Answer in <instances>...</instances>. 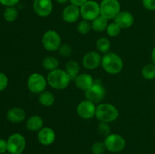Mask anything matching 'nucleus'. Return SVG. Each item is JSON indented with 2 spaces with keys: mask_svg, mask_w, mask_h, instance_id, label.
I'll list each match as a JSON object with an SVG mask.
<instances>
[{
  "mask_svg": "<svg viewBox=\"0 0 155 154\" xmlns=\"http://www.w3.org/2000/svg\"><path fill=\"white\" fill-rule=\"evenodd\" d=\"M101 66L106 72L111 75L120 73L124 68V61L120 56L114 52H107L102 56Z\"/></svg>",
  "mask_w": 155,
  "mask_h": 154,
  "instance_id": "f257e3e1",
  "label": "nucleus"
},
{
  "mask_svg": "<svg viewBox=\"0 0 155 154\" xmlns=\"http://www.w3.org/2000/svg\"><path fill=\"white\" fill-rule=\"evenodd\" d=\"M46 79L48 84L51 88L57 90L65 89L72 81L66 71L60 69L50 71L47 75Z\"/></svg>",
  "mask_w": 155,
  "mask_h": 154,
  "instance_id": "f03ea898",
  "label": "nucleus"
},
{
  "mask_svg": "<svg viewBox=\"0 0 155 154\" xmlns=\"http://www.w3.org/2000/svg\"><path fill=\"white\" fill-rule=\"evenodd\" d=\"M95 117L100 122H114L119 117V111L114 105L108 103H102L96 107Z\"/></svg>",
  "mask_w": 155,
  "mask_h": 154,
  "instance_id": "7ed1b4c3",
  "label": "nucleus"
},
{
  "mask_svg": "<svg viewBox=\"0 0 155 154\" xmlns=\"http://www.w3.org/2000/svg\"><path fill=\"white\" fill-rule=\"evenodd\" d=\"M42 44L46 51H58L61 45V38L58 32L52 30H48L42 36Z\"/></svg>",
  "mask_w": 155,
  "mask_h": 154,
  "instance_id": "20e7f679",
  "label": "nucleus"
},
{
  "mask_svg": "<svg viewBox=\"0 0 155 154\" xmlns=\"http://www.w3.org/2000/svg\"><path fill=\"white\" fill-rule=\"evenodd\" d=\"M100 12L107 20H114L120 12V4L118 0H102L100 4Z\"/></svg>",
  "mask_w": 155,
  "mask_h": 154,
  "instance_id": "39448f33",
  "label": "nucleus"
},
{
  "mask_svg": "<svg viewBox=\"0 0 155 154\" xmlns=\"http://www.w3.org/2000/svg\"><path fill=\"white\" fill-rule=\"evenodd\" d=\"M80 9V16L88 21H92L101 15L100 4L94 0H88L83 5Z\"/></svg>",
  "mask_w": 155,
  "mask_h": 154,
  "instance_id": "423d86ee",
  "label": "nucleus"
},
{
  "mask_svg": "<svg viewBox=\"0 0 155 154\" xmlns=\"http://www.w3.org/2000/svg\"><path fill=\"white\" fill-rule=\"evenodd\" d=\"M86 100L92 101L95 104H98L104 98L106 95V89L100 80H95L92 87L85 91Z\"/></svg>",
  "mask_w": 155,
  "mask_h": 154,
  "instance_id": "0eeeda50",
  "label": "nucleus"
},
{
  "mask_svg": "<svg viewBox=\"0 0 155 154\" xmlns=\"http://www.w3.org/2000/svg\"><path fill=\"white\" fill-rule=\"evenodd\" d=\"M47 79L45 78L42 74H39L36 72L33 73L29 76L27 79V88L33 94H40L45 91L46 88Z\"/></svg>",
  "mask_w": 155,
  "mask_h": 154,
  "instance_id": "6e6552de",
  "label": "nucleus"
},
{
  "mask_svg": "<svg viewBox=\"0 0 155 154\" xmlns=\"http://www.w3.org/2000/svg\"><path fill=\"white\" fill-rule=\"evenodd\" d=\"M8 152L12 154H21L26 147L25 137L19 133L9 136L7 140Z\"/></svg>",
  "mask_w": 155,
  "mask_h": 154,
  "instance_id": "1a4fd4ad",
  "label": "nucleus"
},
{
  "mask_svg": "<svg viewBox=\"0 0 155 154\" xmlns=\"http://www.w3.org/2000/svg\"><path fill=\"white\" fill-rule=\"evenodd\" d=\"M106 149L109 152H120L124 149L126 146V140L118 134H110L105 137L104 140Z\"/></svg>",
  "mask_w": 155,
  "mask_h": 154,
  "instance_id": "9d476101",
  "label": "nucleus"
},
{
  "mask_svg": "<svg viewBox=\"0 0 155 154\" xmlns=\"http://www.w3.org/2000/svg\"><path fill=\"white\" fill-rule=\"evenodd\" d=\"M96 106L95 103L85 100L81 101L77 107V113L83 119H90L95 116Z\"/></svg>",
  "mask_w": 155,
  "mask_h": 154,
  "instance_id": "9b49d317",
  "label": "nucleus"
},
{
  "mask_svg": "<svg viewBox=\"0 0 155 154\" xmlns=\"http://www.w3.org/2000/svg\"><path fill=\"white\" fill-rule=\"evenodd\" d=\"M33 8L38 16L45 18L52 12L53 4L51 0H33Z\"/></svg>",
  "mask_w": 155,
  "mask_h": 154,
  "instance_id": "f8f14e48",
  "label": "nucleus"
},
{
  "mask_svg": "<svg viewBox=\"0 0 155 154\" xmlns=\"http://www.w3.org/2000/svg\"><path fill=\"white\" fill-rule=\"evenodd\" d=\"M101 55L98 51H91L86 53L83 57L82 63L87 69H95L101 63Z\"/></svg>",
  "mask_w": 155,
  "mask_h": 154,
  "instance_id": "ddd939ff",
  "label": "nucleus"
},
{
  "mask_svg": "<svg viewBox=\"0 0 155 154\" xmlns=\"http://www.w3.org/2000/svg\"><path fill=\"white\" fill-rule=\"evenodd\" d=\"M38 140L43 146L51 145L55 140L56 134L54 130L49 127H43L38 131Z\"/></svg>",
  "mask_w": 155,
  "mask_h": 154,
  "instance_id": "4468645a",
  "label": "nucleus"
},
{
  "mask_svg": "<svg viewBox=\"0 0 155 154\" xmlns=\"http://www.w3.org/2000/svg\"><path fill=\"white\" fill-rule=\"evenodd\" d=\"M80 17V7L74 5H69L64 8L62 11V18L64 21L69 24H73L78 21Z\"/></svg>",
  "mask_w": 155,
  "mask_h": 154,
  "instance_id": "2eb2a0df",
  "label": "nucleus"
},
{
  "mask_svg": "<svg viewBox=\"0 0 155 154\" xmlns=\"http://www.w3.org/2000/svg\"><path fill=\"white\" fill-rule=\"evenodd\" d=\"M114 22L118 24L121 29L130 28L134 24V17L130 11H120V12L114 18Z\"/></svg>",
  "mask_w": 155,
  "mask_h": 154,
  "instance_id": "dca6fc26",
  "label": "nucleus"
},
{
  "mask_svg": "<svg viewBox=\"0 0 155 154\" xmlns=\"http://www.w3.org/2000/svg\"><path fill=\"white\" fill-rule=\"evenodd\" d=\"M75 85L80 90L86 91V90L92 87V85L95 82L93 77L89 73L79 74L78 76L74 80Z\"/></svg>",
  "mask_w": 155,
  "mask_h": 154,
  "instance_id": "f3484780",
  "label": "nucleus"
},
{
  "mask_svg": "<svg viewBox=\"0 0 155 154\" xmlns=\"http://www.w3.org/2000/svg\"><path fill=\"white\" fill-rule=\"evenodd\" d=\"M6 117L9 122L13 123L22 122L26 118L25 110L20 107H13L8 110Z\"/></svg>",
  "mask_w": 155,
  "mask_h": 154,
  "instance_id": "a211bd4d",
  "label": "nucleus"
},
{
  "mask_svg": "<svg viewBox=\"0 0 155 154\" xmlns=\"http://www.w3.org/2000/svg\"><path fill=\"white\" fill-rule=\"evenodd\" d=\"M26 128L30 131H39L43 128V119L41 116L34 115L29 118L26 122Z\"/></svg>",
  "mask_w": 155,
  "mask_h": 154,
  "instance_id": "6ab92c4d",
  "label": "nucleus"
},
{
  "mask_svg": "<svg viewBox=\"0 0 155 154\" xmlns=\"http://www.w3.org/2000/svg\"><path fill=\"white\" fill-rule=\"evenodd\" d=\"M38 101L41 105L44 107H51L55 101V98L51 92L44 91L42 93L39 94Z\"/></svg>",
  "mask_w": 155,
  "mask_h": 154,
  "instance_id": "aec40b11",
  "label": "nucleus"
},
{
  "mask_svg": "<svg viewBox=\"0 0 155 154\" xmlns=\"http://www.w3.org/2000/svg\"><path fill=\"white\" fill-rule=\"evenodd\" d=\"M65 71L71 77V80H75L80 72V65L76 60H69L65 66Z\"/></svg>",
  "mask_w": 155,
  "mask_h": 154,
  "instance_id": "412c9836",
  "label": "nucleus"
},
{
  "mask_svg": "<svg viewBox=\"0 0 155 154\" xmlns=\"http://www.w3.org/2000/svg\"><path fill=\"white\" fill-rule=\"evenodd\" d=\"M107 21L108 20L100 15L92 21V24H92V30L95 32H98V33L104 31L108 26Z\"/></svg>",
  "mask_w": 155,
  "mask_h": 154,
  "instance_id": "4be33fe9",
  "label": "nucleus"
},
{
  "mask_svg": "<svg viewBox=\"0 0 155 154\" xmlns=\"http://www.w3.org/2000/svg\"><path fill=\"white\" fill-rule=\"evenodd\" d=\"M42 65L44 69H46V70H48L50 72V71H52L58 69L59 65V61L55 57L48 56V57H45L42 60Z\"/></svg>",
  "mask_w": 155,
  "mask_h": 154,
  "instance_id": "5701e85b",
  "label": "nucleus"
},
{
  "mask_svg": "<svg viewBox=\"0 0 155 154\" xmlns=\"http://www.w3.org/2000/svg\"><path fill=\"white\" fill-rule=\"evenodd\" d=\"M96 48L99 53L106 54L109 52V50L110 48V42L108 39L105 37H101L96 41Z\"/></svg>",
  "mask_w": 155,
  "mask_h": 154,
  "instance_id": "b1692460",
  "label": "nucleus"
},
{
  "mask_svg": "<svg viewBox=\"0 0 155 154\" xmlns=\"http://www.w3.org/2000/svg\"><path fill=\"white\" fill-rule=\"evenodd\" d=\"M142 75L145 79L152 80L155 79V65L154 63H148L145 65L142 69Z\"/></svg>",
  "mask_w": 155,
  "mask_h": 154,
  "instance_id": "393cba45",
  "label": "nucleus"
},
{
  "mask_svg": "<svg viewBox=\"0 0 155 154\" xmlns=\"http://www.w3.org/2000/svg\"><path fill=\"white\" fill-rule=\"evenodd\" d=\"M18 11L15 6L12 7H7L3 13L4 19L8 22H13L18 18Z\"/></svg>",
  "mask_w": 155,
  "mask_h": 154,
  "instance_id": "a878e982",
  "label": "nucleus"
},
{
  "mask_svg": "<svg viewBox=\"0 0 155 154\" xmlns=\"http://www.w3.org/2000/svg\"><path fill=\"white\" fill-rule=\"evenodd\" d=\"M92 30V24L86 20L80 21L77 25V31L82 35H86Z\"/></svg>",
  "mask_w": 155,
  "mask_h": 154,
  "instance_id": "bb28decb",
  "label": "nucleus"
},
{
  "mask_svg": "<svg viewBox=\"0 0 155 154\" xmlns=\"http://www.w3.org/2000/svg\"><path fill=\"white\" fill-rule=\"evenodd\" d=\"M107 35L110 37H116L120 33L121 28L118 24H117L115 22H112L108 24L107 29H106Z\"/></svg>",
  "mask_w": 155,
  "mask_h": 154,
  "instance_id": "cd10ccee",
  "label": "nucleus"
},
{
  "mask_svg": "<svg viewBox=\"0 0 155 154\" xmlns=\"http://www.w3.org/2000/svg\"><path fill=\"white\" fill-rule=\"evenodd\" d=\"M105 150H107V149L104 142H95L91 146V151L93 154H103Z\"/></svg>",
  "mask_w": 155,
  "mask_h": 154,
  "instance_id": "c85d7f7f",
  "label": "nucleus"
},
{
  "mask_svg": "<svg viewBox=\"0 0 155 154\" xmlns=\"http://www.w3.org/2000/svg\"><path fill=\"white\" fill-rule=\"evenodd\" d=\"M108 124L106 122H100L98 126V132L100 135L107 137L110 134V128Z\"/></svg>",
  "mask_w": 155,
  "mask_h": 154,
  "instance_id": "c756f323",
  "label": "nucleus"
},
{
  "mask_svg": "<svg viewBox=\"0 0 155 154\" xmlns=\"http://www.w3.org/2000/svg\"><path fill=\"white\" fill-rule=\"evenodd\" d=\"M58 51L59 54L61 55L62 57H68L71 56V54H72V48L68 44H64V45H61Z\"/></svg>",
  "mask_w": 155,
  "mask_h": 154,
  "instance_id": "7c9ffc66",
  "label": "nucleus"
},
{
  "mask_svg": "<svg viewBox=\"0 0 155 154\" xmlns=\"http://www.w3.org/2000/svg\"><path fill=\"white\" fill-rule=\"evenodd\" d=\"M8 84V79L7 75L3 72H0V91H4Z\"/></svg>",
  "mask_w": 155,
  "mask_h": 154,
  "instance_id": "2f4dec72",
  "label": "nucleus"
},
{
  "mask_svg": "<svg viewBox=\"0 0 155 154\" xmlns=\"http://www.w3.org/2000/svg\"><path fill=\"white\" fill-rule=\"evenodd\" d=\"M142 4L147 10H155V0H142Z\"/></svg>",
  "mask_w": 155,
  "mask_h": 154,
  "instance_id": "473e14b6",
  "label": "nucleus"
},
{
  "mask_svg": "<svg viewBox=\"0 0 155 154\" xmlns=\"http://www.w3.org/2000/svg\"><path fill=\"white\" fill-rule=\"evenodd\" d=\"M20 0H0V4L6 7H12L19 2Z\"/></svg>",
  "mask_w": 155,
  "mask_h": 154,
  "instance_id": "72a5a7b5",
  "label": "nucleus"
},
{
  "mask_svg": "<svg viewBox=\"0 0 155 154\" xmlns=\"http://www.w3.org/2000/svg\"><path fill=\"white\" fill-rule=\"evenodd\" d=\"M6 151H8L7 140L0 139V154L5 153Z\"/></svg>",
  "mask_w": 155,
  "mask_h": 154,
  "instance_id": "f704fd0d",
  "label": "nucleus"
},
{
  "mask_svg": "<svg viewBox=\"0 0 155 154\" xmlns=\"http://www.w3.org/2000/svg\"><path fill=\"white\" fill-rule=\"evenodd\" d=\"M72 5H74L78 7H81L84 3H86L88 0H69Z\"/></svg>",
  "mask_w": 155,
  "mask_h": 154,
  "instance_id": "c9c22d12",
  "label": "nucleus"
},
{
  "mask_svg": "<svg viewBox=\"0 0 155 154\" xmlns=\"http://www.w3.org/2000/svg\"><path fill=\"white\" fill-rule=\"evenodd\" d=\"M151 60H152V63H154L155 65V47L153 48L152 51H151Z\"/></svg>",
  "mask_w": 155,
  "mask_h": 154,
  "instance_id": "e433bc0d",
  "label": "nucleus"
},
{
  "mask_svg": "<svg viewBox=\"0 0 155 154\" xmlns=\"http://www.w3.org/2000/svg\"><path fill=\"white\" fill-rule=\"evenodd\" d=\"M57 2L60 3V4H65L66 2H68V0H56Z\"/></svg>",
  "mask_w": 155,
  "mask_h": 154,
  "instance_id": "4c0bfd02",
  "label": "nucleus"
},
{
  "mask_svg": "<svg viewBox=\"0 0 155 154\" xmlns=\"http://www.w3.org/2000/svg\"><path fill=\"white\" fill-rule=\"evenodd\" d=\"M4 154H12V153H10V152H8V153H4Z\"/></svg>",
  "mask_w": 155,
  "mask_h": 154,
  "instance_id": "58836bf2",
  "label": "nucleus"
}]
</instances>
